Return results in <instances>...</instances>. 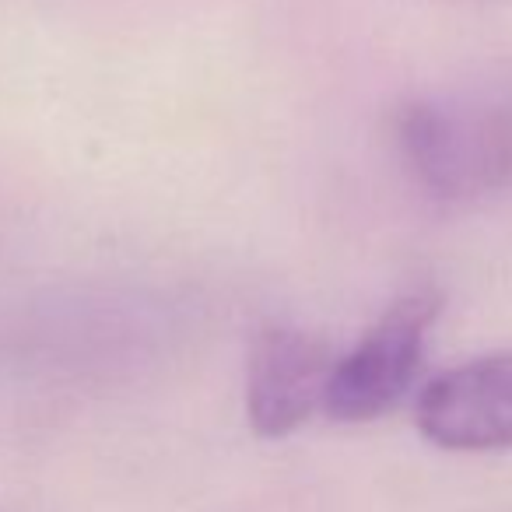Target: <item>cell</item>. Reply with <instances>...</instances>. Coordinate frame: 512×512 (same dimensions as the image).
Listing matches in <instances>:
<instances>
[{
  "label": "cell",
  "instance_id": "6da1fadb",
  "mask_svg": "<svg viewBox=\"0 0 512 512\" xmlns=\"http://www.w3.org/2000/svg\"><path fill=\"white\" fill-rule=\"evenodd\" d=\"M407 169L446 200L491 193L512 179V116L495 106L428 99L397 120Z\"/></svg>",
  "mask_w": 512,
  "mask_h": 512
},
{
  "label": "cell",
  "instance_id": "7a4b0ae2",
  "mask_svg": "<svg viewBox=\"0 0 512 512\" xmlns=\"http://www.w3.org/2000/svg\"><path fill=\"white\" fill-rule=\"evenodd\" d=\"M442 309L439 292L414 288L400 295L351 351L334 358L323 414L344 425L372 421L393 411L414 386L425 362L428 330Z\"/></svg>",
  "mask_w": 512,
  "mask_h": 512
},
{
  "label": "cell",
  "instance_id": "3957f363",
  "mask_svg": "<svg viewBox=\"0 0 512 512\" xmlns=\"http://www.w3.org/2000/svg\"><path fill=\"white\" fill-rule=\"evenodd\" d=\"M418 428L453 453L512 449V351L470 358L421 390Z\"/></svg>",
  "mask_w": 512,
  "mask_h": 512
},
{
  "label": "cell",
  "instance_id": "277c9868",
  "mask_svg": "<svg viewBox=\"0 0 512 512\" xmlns=\"http://www.w3.org/2000/svg\"><path fill=\"white\" fill-rule=\"evenodd\" d=\"M334 355L320 337L271 323L253 337L246 365V418L256 435L281 439L323 411Z\"/></svg>",
  "mask_w": 512,
  "mask_h": 512
}]
</instances>
